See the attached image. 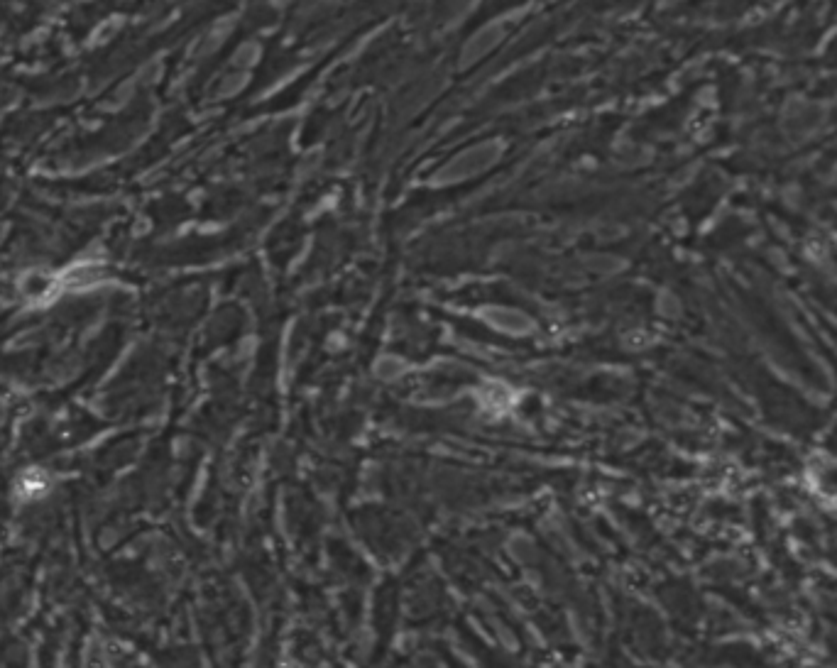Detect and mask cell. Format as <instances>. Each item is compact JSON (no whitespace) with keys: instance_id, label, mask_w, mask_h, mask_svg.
Listing matches in <instances>:
<instances>
[{"instance_id":"cell-2","label":"cell","mask_w":837,"mask_h":668,"mask_svg":"<svg viewBox=\"0 0 837 668\" xmlns=\"http://www.w3.org/2000/svg\"><path fill=\"white\" fill-rule=\"evenodd\" d=\"M502 37V32H500V27H490V30H485V32H480L478 37H475L473 42H470L468 47H465V57H463V62L468 64V62H473L475 57H483L485 52H488V49L495 45L497 40H500Z\"/></svg>"},{"instance_id":"cell-1","label":"cell","mask_w":837,"mask_h":668,"mask_svg":"<svg viewBox=\"0 0 837 668\" xmlns=\"http://www.w3.org/2000/svg\"><path fill=\"white\" fill-rule=\"evenodd\" d=\"M497 157H500V145H497V142H488V145L475 147V150H468L465 155L458 157V160L446 164V167L441 169L439 177H436V182L446 184V182H456V179L470 177V174L490 167Z\"/></svg>"}]
</instances>
